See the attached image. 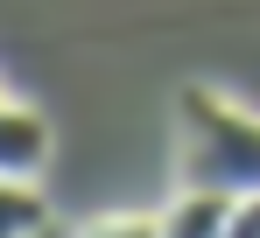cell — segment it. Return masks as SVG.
<instances>
[{"label": "cell", "mask_w": 260, "mask_h": 238, "mask_svg": "<svg viewBox=\"0 0 260 238\" xmlns=\"http://www.w3.org/2000/svg\"><path fill=\"white\" fill-rule=\"evenodd\" d=\"M43 238H63V231H43Z\"/></svg>", "instance_id": "obj_7"}, {"label": "cell", "mask_w": 260, "mask_h": 238, "mask_svg": "<svg viewBox=\"0 0 260 238\" xmlns=\"http://www.w3.org/2000/svg\"><path fill=\"white\" fill-rule=\"evenodd\" d=\"M71 238H162V217H99Z\"/></svg>", "instance_id": "obj_5"}, {"label": "cell", "mask_w": 260, "mask_h": 238, "mask_svg": "<svg viewBox=\"0 0 260 238\" xmlns=\"http://www.w3.org/2000/svg\"><path fill=\"white\" fill-rule=\"evenodd\" d=\"M56 231L49 224V203H43V182H0V238H43Z\"/></svg>", "instance_id": "obj_4"}, {"label": "cell", "mask_w": 260, "mask_h": 238, "mask_svg": "<svg viewBox=\"0 0 260 238\" xmlns=\"http://www.w3.org/2000/svg\"><path fill=\"white\" fill-rule=\"evenodd\" d=\"M225 238H260V196H239V203H232V224H225Z\"/></svg>", "instance_id": "obj_6"}, {"label": "cell", "mask_w": 260, "mask_h": 238, "mask_svg": "<svg viewBox=\"0 0 260 238\" xmlns=\"http://www.w3.org/2000/svg\"><path fill=\"white\" fill-rule=\"evenodd\" d=\"M43 161H49V119L28 98L7 91V105H0V168L14 182H43Z\"/></svg>", "instance_id": "obj_2"}, {"label": "cell", "mask_w": 260, "mask_h": 238, "mask_svg": "<svg viewBox=\"0 0 260 238\" xmlns=\"http://www.w3.org/2000/svg\"><path fill=\"white\" fill-rule=\"evenodd\" d=\"M232 203L239 196H218V189H190V182H183L155 217H162V238H225Z\"/></svg>", "instance_id": "obj_3"}, {"label": "cell", "mask_w": 260, "mask_h": 238, "mask_svg": "<svg viewBox=\"0 0 260 238\" xmlns=\"http://www.w3.org/2000/svg\"><path fill=\"white\" fill-rule=\"evenodd\" d=\"M176 154L190 189L218 196H260V119L232 105L211 84H183L176 91Z\"/></svg>", "instance_id": "obj_1"}]
</instances>
